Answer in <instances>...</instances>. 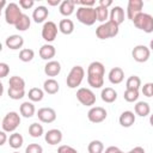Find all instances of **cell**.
Returning a JSON list of instances; mask_svg holds the SVG:
<instances>
[{
    "instance_id": "obj_1",
    "label": "cell",
    "mask_w": 153,
    "mask_h": 153,
    "mask_svg": "<svg viewBox=\"0 0 153 153\" xmlns=\"http://www.w3.org/2000/svg\"><path fill=\"white\" fill-rule=\"evenodd\" d=\"M120 26L111 22L110 19L103 24H100L97 29H96V36L99 38V39H108V38H111V37H115L118 35V29Z\"/></svg>"
},
{
    "instance_id": "obj_2",
    "label": "cell",
    "mask_w": 153,
    "mask_h": 153,
    "mask_svg": "<svg viewBox=\"0 0 153 153\" xmlns=\"http://www.w3.org/2000/svg\"><path fill=\"white\" fill-rule=\"evenodd\" d=\"M76 19L87 26H91L97 20V13L94 7H78L76 8Z\"/></svg>"
},
{
    "instance_id": "obj_3",
    "label": "cell",
    "mask_w": 153,
    "mask_h": 153,
    "mask_svg": "<svg viewBox=\"0 0 153 153\" xmlns=\"http://www.w3.org/2000/svg\"><path fill=\"white\" fill-rule=\"evenodd\" d=\"M20 124V115L16 111H10L7 112L2 121H1V128L6 133H14L16 129Z\"/></svg>"
},
{
    "instance_id": "obj_4",
    "label": "cell",
    "mask_w": 153,
    "mask_h": 153,
    "mask_svg": "<svg viewBox=\"0 0 153 153\" xmlns=\"http://www.w3.org/2000/svg\"><path fill=\"white\" fill-rule=\"evenodd\" d=\"M84 76H85V69L81 66H74L72 67V69L67 75L66 84L69 88H76L82 82Z\"/></svg>"
},
{
    "instance_id": "obj_5",
    "label": "cell",
    "mask_w": 153,
    "mask_h": 153,
    "mask_svg": "<svg viewBox=\"0 0 153 153\" xmlns=\"http://www.w3.org/2000/svg\"><path fill=\"white\" fill-rule=\"evenodd\" d=\"M133 23H134L136 29H139L146 33L153 32V17L149 13L141 12L140 14H137L134 18Z\"/></svg>"
},
{
    "instance_id": "obj_6",
    "label": "cell",
    "mask_w": 153,
    "mask_h": 153,
    "mask_svg": "<svg viewBox=\"0 0 153 153\" xmlns=\"http://www.w3.org/2000/svg\"><path fill=\"white\" fill-rule=\"evenodd\" d=\"M20 8L22 7L16 2L7 4V6L5 8V19H6L7 24H10V25H16L17 24V22L19 20V18L23 14Z\"/></svg>"
},
{
    "instance_id": "obj_7",
    "label": "cell",
    "mask_w": 153,
    "mask_h": 153,
    "mask_svg": "<svg viewBox=\"0 0 153 153\" xmlns=\"http://www.w3.org/2000/svg\"><path fill=\"white\" fill-rule=\"evenodd\" d=\"M76 99L80 102V104L85 106H92L96 103V94L90 88L80 87L76 91Z\"/></svg>"
},
{
    "instance_id": "obj_8",
    "label": "cell",
    "mask_w": 153,
    "mask_h": 153,
    "mask_svg": "<svg viewBox=\"0 0 153 153\" xmlns=\"http://www.w3.org/2000/svg\"><path fill=\"white\" fill-rule=\"evenodd\" d=\"M57 31H59L57 25L54 22L48 20L42 26V38L45 42H48V43L54 42L55 38H56V36H57Z\"/></svg>"
},
{
    "instance_id": "obj_9",
    "label": "cell",
    "mask_w": 153,
    "mask_h": 153,
    "mask_svg": "<svg viewBox=\"0 0 153 153\" xmlns=\"http://www.w3.org/2000/svg\"><path fill=\"white\" fill-rule=\"evenodd\" d=\"M131 56L133 59L139 62V63H143L146 61H148L149 56H151V49L143 44H137L131 50Z\"/></svg>"
},
{
    "instance_id": "obj_10",
    "label": "cell",
    "mask_w": 153,
    "mask_h": 153,
    "mask_svg": "<svg viewBox=\"0 0 153 153\" xmlns=\"http://www.w3.org/2000/svg\"><path fill=\"white\" fill-rule=\"evenodd\" d=\"M108 116V112L102 106H92L87 112V118L92 123H100Z\"/></svg>"
},
{
    "instance_id": "obj_11",
    "label": "cell",
    "mask_w": 153,
    "mask_h": 153,
    "mask_svg": "<svg viewBox=\"0 0 153 153\" xmlns=\"http://www.w3.org/2000/svg\"><path fill=\"white\" fill-rule=\"evenodd\" d=\"M142 8H143V1L142 0H129L128 6H127V17H128V19H130L133 22L134 18L142 12Z\"/></svg>"
},
{
    "instance_id": "obj_12",
    "label": "cell",
    "mask_w": 153,
    "mask_h": 153,
    "mask_svg": "<svg viewBox=\"0 0 153 153\" xmlns=\"http://www.w3.org/2000/svg\"><path fill=\"white\" fill-rule=\"evenodd\" d=\"M37 117L43 123H53L56 120V111L53 108H41L37 111Z\"/></svg>"
},
{
    "instance_id": "obj_13",
    "label": "cell",
    "mask_w": 153,
    "mask_h": 153,
    "mask_svg": "<svg viewBox=\"0 0 153 153\" xmlns=\"http://www.w3.org/2000/svg\"><path fill=\"white\" fill-rule=\"evenodd\" d=\"M44 140L48 145L55 146L62 141V131L60 129H49L44 134Z\"/></svg>"
},
{
    "instance_id": "obj_14",
    "label": "cell",
    "mask_w": 153,
    "mask_h": 153,
    "mask_svg": "<svg viewBox=\"0 0 153 153\" xmlns=\"http://www.w3.org/2000/svg\"><path fill=\"white\" fill-rule=\"evenodd\" d=\"M110 20L116 23L118 26L124 22V18H126V14H124V10L121 7V6H114L111 10H110V16H109Z\"/></svg>"
},
{
    "instance_id": "obj_15",
    "label": "cell",
    "mask_w": 153,
    "mask_h": 153,
    "mask_svg": "<svg viewBox=\"0 0 153 153\" xmlns=\"http://www.w3.org/2000/svg\"><path fill=\"white\" fill-rule=\"evenodd\" d=\"M61 72V63L59 61H55V60H51V61H48L44 66V73L47 76H56L59 75Z\"/></svg>"
},
{
    "instance_id": "obj_16",
    "label": "cell",
    "mask_w": 153,
    "mask_h": 153,
    "mask_svg": "<svg viewBox=\"0 0 153 153\" xmlns=\"http://www.w3.org/2000/svg\"><path fill=\"white\" fill-rule=\"evenodd\" d=\"M108 79L114 85L121 84L123 81V79H124V72H123V69L121 67H114V68H111L110 72H109V74H108Z\"/></svg>"
},
{
    "instance_id": "obj_17",
    "label": "cell",
    "mask_w": 153,
    "mask_h": 153,
    "mask_svg": "<svg viewBox=\"0 0 153 153\" xmlns=\"http://www.w3.org/2000/svg\"><path fill=\"white\" fill-rule=\"evenodd\" d=\"M39 57L42 60H45V61H51V59L55 56L56 54V49L53 44H49V43H45L43 44L41 48H39Z\"/></svg>"
},
{
    "instance_id": "obj_18",
    "label": "cell",
    "mask_w": 153,
    "mask_h": 153,
    "mask_svg": "<svg viewBox=\"0 0 153 153\" xmlns=\"http://www.w3.org/2000/svg\"><path fill=\"white\" fill-rule=\"evenodd\" d=\"M48 16H49V10L43 5L37 6L32 12V19L35 23H43V22L45 23Z\"/></svg>"
},
{
    "instance_id": "obj_19",
    "label": "cell",
    "mask_w": 153,
    "mask_h": 153,
    "mask_svg": "<svg viewBox=\"0 0 153 153\" xmlns=\"http://www.w3.org/2000/svg\"><path fill=\"white\" fill-rule=\"evenodd\" d=\"M5 44L7 48L12 49V50H17V49H20L24 44V38L20 36V35H11L6 38L5 41Z\"/></svg>"
},
{
    "instance_id": "obj_20",
    "label": "cell",
    "mask_w": 153,
    "mask_h": 153,
    "mask_svg": "<svg viewBox=\"0 0 153 153\" xmlns=\"http://www.w3.org/2000/svg\"><path fill=\"white\" fill-rule=\"evenodd\" d=\"M118 122H120V124H121L122 127H124V128L131 127V126L135 123V115H134V112L130 111V110L123 111V112L120 115Z\"/></svg>"
},
{
    "instance_id": "obj_21",
    "label": "cell",
    "mask_w": 153,
    "mask_h": 153,
    "mask_svg": "<svg viewBox=\"0 0 153 153\" xmlns=\"http://www.w3.org/2000/svg\"><path fill=\"white\" fill-rule=\"evenodd\" d=\"M74 10H75V2L74 0H63L60 6H59V11L62 16L65 17H69L74 13Z\"/></svg>"
},
{
    "instance_id": "obj_22",
    "label": "cell",
    "mask_w": 153,
    "mask_h": 153,
    "mask_svg": "<svg viewBox=\"0 0 153 153\" xmlns=\"http://www.w3.org/2000/svg\"><path fill=\"white\" fill-rule=\"evenodd\" d=\"M105 74V67L99 61H93L87 67V75H100L104 76Z\"/></svg>"
},
{
    "instance_id": "obj_23",
    "label": "cell",
    "mask_w": 153,
    "mask_h": 153,
    "mask_svg": "<svg viewBox=\"0 0 153 153\" xmlns=\"http://www.w3.org/2000/svg\"><path fill=\"white\" fill-rule=\"evenodd\" d=\"M19 112L23 117L25 118H30L35 115L36 112V109H35V105L32 104V102H23L19 106Z\"/></svg>"
},
{
    "instance_id": "obj_24",
    "label": "cell",
    "mask_w": 153,
    "mask_h": 153,
    "mask_svg": "<svg viewBox=\"0 0 153 153\" xmlns=\"http://www.w3.org/2000/svg\"><path fill=\"white\" fill-rule=\"evenodd\" d=\"M43 90L48 94H56L60 90V85L54 78H49L43 82Z\"/></svg>"
},
{
    "instance_id": "obj_25",
    "label": "cell",
    "mask_w": 153,
    "mask_h": 153,
    "mask_svg": "<svg viewBox=\"0 0 153 153\" xmlns=\"http://www.w3.org/2000/svg\"><path fill=\"white\" fill-rule=\"evenodd\" d=\"M100 98L105 103H114L117 99V92L112 87H104L100 92Z\"/></svg>"
},
{
    "instance_id": "obj_26",
    "label": "cell",
    "mask_w": 153,
    "mask_h": 153,
    "mask_svg": "<svg viewBox=\"0 0 153 153\" xmlns=\"http://www.w3.org/2000/svg\"><path fill=\"white\" fill-rule=\"evenodd\" d=\"M59 31L63 35H71L74 31V23L72 19H61L59 23Z\"/></svg>"
},
{
    "instance_id": "obj_27",
    "label": "cell",
    "mask_w": 153,
    "mask_h": 153,
    "mask_svg": "<svg viewBox=\"0 0 153 153\" xmlns=\"http://www.w3.org/2000/svg\"><path fill=\"white\" fill-rule=\"evenodd\" d=\"M134 111L137 116L140 117H146L149 115L151 112V108H149V104L147 102H137L134 106Z\"/></svg>"
},
{
    "instance_id": "obj_28",
    "label": "cell",
    "mask_w": 153,
    "mask_h": 153,
    "mask_svg": "<svg viewBox=\"0 0 153 153\" xmlns=\"http://www.w3.org/2000/svg\"><path fill=\"white\" fill-rule=\"evenodd\" d=\"M23 142H24V137L22 136V134L14 131L8 137V143H10V147H12L13 149H18L23 146Z\"/></svg>"
},
{
    "instance_id": "obj_29",
    "label": "cell",
    "mask_w": 153,
    "mask_h": 153,
    "mask_svg": "<svg viewBox=\"0 0 153 153\" xmlns=\"http://www.w3.org/2000/svg\"><path fill=\"white\" fill-rule=\"evenodd\" d=\"M31 25V19L27 14L23 13L22 17L19 18V20L17 22V24L14 25V27L18 30V31H26Z\"/></svg>"
},
{
    "instance_id": "obj_30",
    "label": "cell",
    "mask_w": 153,
    "mask_h": 153,
    "mask_svg": "<svg viewBox=\"0 0 153 153\" xmlns=\"http://www.w3.org/2000/svg\"><path fill=\"white\" fill-rule=\"evenodd\" d=\"M27 97L31 102H41L44 97V90L38 87H32L27 92Z\"/></svg>"
},
{
    "instance_id": "obj_31",
    "label": "cell",
    "mask_w": 153,
    "mask_h": 153,
    "mask_svg": "<svg viewBox=\"0 0 153 153\" xmlns=\"http://www.w3.org/2000/svg\"><path fill=\"white\" fill-rule=\"evenodd\" d=\"M8 85L10 88H14V90H25V81L23 78L18 76V75H13L8 80Z\"/></svg>"
},
{
    "instance_id": "obj_32",
    "label": "cell",
    "mask_w": 153,
    "mask_h": 153,
    "mask_svg": "<svg viewBox=\"0 0 153 153\" xmlns=\"http://www.w3.org/2000/svg\"><path fill=\"white\" fill-rule=\"evenodd\" d=\"M96 8V13H97V20L98 22H100L102 24L103 23H105V22H108L109 19V16H110V11H109V8H106V7H103V6H96L94 7Z\"/></svg>"
},
{
    "instance_id": "obj_33",
    "label": "cell",
    "mask_w": 153,
    "mask_h": 153,
    "mask_svg": "<svg viewBox=\"0 0 153 153\" xmlns=\"http://www.w3.org/2000/svg\"><path fill=\"white\" fill-rule=\"evenodd\" d=\"M87 84L92 88H100L104 85V76H100V75H87Z\"/></svg>"
},
{
    "instance_id": "obj_34",
    "label": "cell",
    "mask_w": 153,
    "mask_h": 153,
    "mask_svg": "<svg viewBox=\"0 0 153 153\" xmlns=\"http://www.w3.org/2000/svg\"><path fill=\"white\" fill-rule=\"evenodd\" d=\"M44 134V129H43V126L35 122V123H31L29 126V135L32 136V137H39Z\"/></svg>"
},
{
    "instance_id": "obj_35",
    "label": "cell",
    "mask_w": 153,
    "mask_h": 153,
    "mask_svg": "<svg viewBox=\"0 0 153 153\" xmlns=\"http://www.w3.org/2000/svg\"><path fill=\"white\" fill-rule=\"evenodd\" d=\"M88 153H103L104 152V145L100 140H92L87 146Z\"/></svg>"
},
{
    "instance_id": "obj_36",
    "label": "cell",
    "mask_w": 153,
    "mask_h": 153,
    "mask_svg": "<svg viewBox=\"0 0 153 153\" xmlns=\"http://www.w3.org/2000/svg\"><path fill=\"white\" fill-rule=\"evenodd\" d=\"M141 86V79L137 75H131L126 81V87L129 90H139Z\"/></svg>"
},
{
    "instance_id": "obj_37",
    "label": "cell",
    "mask_w": 153,
    "mask_h": 153,
    "mask_svg": "<svg viewBox=\"0 0 153 153\" xmlns=\"http://www.w3.org/2000/svg\"><path fill=\"white\" fill-rule=\"evenodd\" d=\"M35 57V51L30 48H24L19 51V60L23 62H30Z\"/></svg>"
},
{
    "instance_id": "obj_38",
    "label": "cell",
    "mask_w": 153,
    "mask_h": 153,
    "mask_svg": "<svg viewBox=\"0 0 153 153\" xmlns=\"http://www.w3.org/2000/svg\"><path fill=\"white\" fill-rule=\"evenodd\" d=\"M123 98L128 103L136 102L139 99V90H129V88H126V91L123 93Z\"/></svg>"
},
{
    "instance_id": "obj_39",
    "label": "cell",
    "mask_w": 153,
    "mask_h": 153,
    "mask_svg": "<svg viewBox=\"0 0 153 153\" xmlns=\"http://www.w3.org/2000/svg\"><path fill=\"white\" fill-rule=\"evenodd\" d=\"M7 94L11 99L13 100H19L25 96V90H14V88H10L7 90Z\"/></svg>"
},
{
    "instance_id": "obj_40",
    "label": "cell",
    "mask_w": 153,
    "mask_h": 153,
    "mask_svg": "<svg viewBox=\"0 0 153 153\" xmlns=\"http://www.w3.org/2000/svg\"><path fill=\"white\" fill-rule=\"evenodd\" d=\"M25 153H43V147L38 143H30L26 146Z\"/></svg>"
},
{
    "instance_id": "obj_41",
    "label": "cell",
    "mask_w": 153,
    "mask_h": 153,
    "mask_svg": "<svg viewBox=\"0 0 153 153\" xmlns=\"http://www.w3.org/2000/svg\"><path fill=\"white\" fill-rule=\"evenodd\" d=\"M142 93L146 97H153V82H146L142 86Z\"/></svg>"
},
{
    "instance_id": "obj_42",
    "label": "cell",
    "mask_w": 153,
    "mask_h": 153,
    "mask_svg": "<svg viewBox=\"0 0 153 153\" xmlns=\"http://www.w3.org/2000/svg\"><path fill=\"white\" fill-rule=\"evenodd\" d=\"M57 153H78V151L75 148H73L72 146L68 145H61L57 148Z\"/></svg>"
},
{
    "instance_id": "obj_43",
    "label": "cell",
    "mask_w": 153,
    "mask_h": 153,
    "mask_svg": "<svg viewBox=\"0 0 153 153\" xmlns=\"http://www.w3.org/2000/svg\"><path fill=\"white\" fill-rule=\"evenodd\" d=\"M75 5H79V7H93L96 4L94 0H74Z\"/></svg>"
},
{
    "instance_id": "obj_44",
    "label": "cell",
    "mask_w": 153,
    "mask_h": 153,
    "mask_svg": "<svg viewBox=\"0 0 153 153\" xmlns=\"http://www.w3.org/2000/svg\"><path fill=\"white\" fill-rule=\"evenodd\" d=\"M8 73H10V67H8V65L5 63V62H0V78L7 76Z\"/></svg>"
},
{
    "instance_id": "obj_45",
    "label": "cell",
    "mask_w": 153,
    "mask_h": 153,
    "mask_svg": "<svg viewBox=\"0 0 153 153\" xmlns=\"http://www.w3.org/2000/svg\"><path fill=\"white\" fill-rule=\"evenodd\" d=\"M33 5H35V1H33V0H19V6H20L23 10H29V8H31Z\"/></svg>"
},
{
    "instance_id": "obj_46",
    "label": "cell",
    "mask_w": 153,
    "mask_h": 153,
    "mask_svg": "<svg viewBox=\"0 0 153 153\" xmlns=\"http://www.w3.org/2000/svg\"><path fill=\"white\" fill-rule=\"evenodd\" d=\"M104 153H124L123 151H121L118 147H116V146H109L106 149H105V152Z\"/></svg>"
},
{
    "instance_id": "obj_47",
    "label": "cell",
    "mask_w": 153,
    "mask_h": 153,
    "mask_svg": "<svg viewBox=\"0 0 153 153\" xmlns=\"http://www.w3.org/2000/svg\"><path fill=\"white\" fill-rule=\"evenodd\" d=\"M98 5L109 8V7L112 5V1H111V0H99V4H98Z\"/></svg>"
},
{
    "instance_id": "obj_48",
    "label": "cell",
    "mask_w": 153,
    "mask_h": 153,
    "mask_svg": "<svg viewBox=\"0 0 153 153\" xmlns=\"http://www.w3.org/2000/svg\"><path fill=\"white\" fill-rule=\"evenodd\" d=\"M6 140H7L6 131L1 130V131H0V146H4V145H5V142H6Z\"/></svg>"
},
{
    "instance_id": "obj_49",
    "label": "cell",
    "mask_w": 153,
    "mask_h": 153,
    "mask_svg": "<svg viewBox=\"0 0 153 153\" xmlns=\"http://www.w3.org/2000/svg\"><path fill=\"white\" fill-rule=\"evenodd\" d=\"M127 153H145V149L142 148V147H140V146H137V147H134V148H131L129 152H127Z\"/></svg>"
},
{
    "instance_id": "obj_50",
    "label": "cell",
    "mask_w": 153,
    "mask_h": 153,
    "mask_svg": "<svg viewBox=\"0 0 153 153\" xmlns=\"http://www.w3.org/2000/svg\"><path fill=\"white\" fill-rule=\"evenodd\" d=\"M49 6H60V4L62 2L61 0H47Z\"/></svg>"
},
{
    "instance_id": "obj_51",
    "label": "cell",
    "mask_w": 153,
    "mask_h": 153,
    "mask_svg": "<svg viewBox=\"0 0 153 153\" xmlns=\"http://www.w3.org/2000/svg\"><path fill=\"white\" fill-rule=\"evenodd\" d=\"M149 124H151V126L153 127V114H152V115L149 116Z\"/></svg>"
},
{
    "instance_id": "obj_52",
    "label": "cell",
    "mask_w": 153,
    "mask_h": 153,
    "mask_svg": "<svg viewBox=\"0 0 153 153\" xmlns=\"http://www.w3.org/2000/svg\"><path fill=\"white\" fill-rule=\"evenodd\" d=\"M149 49L153 50V39H151V42H149Z\"/></svg>"
},
{
    "instance_id": "obj_53",
    "label": "cell",
    "mask_w": 153,
    "mask_h": 153,
    "mask_svg": "<svg viewBox=\"0 0 153 153\" xmlns=\"http://www.w3.org/2000/svg\"><path fill=\"white\" fill-rule=\"evenodd\" d=\"M12 153H19V152H17V151H14V152H12Z\"/></svg>"
}]
</instances>
